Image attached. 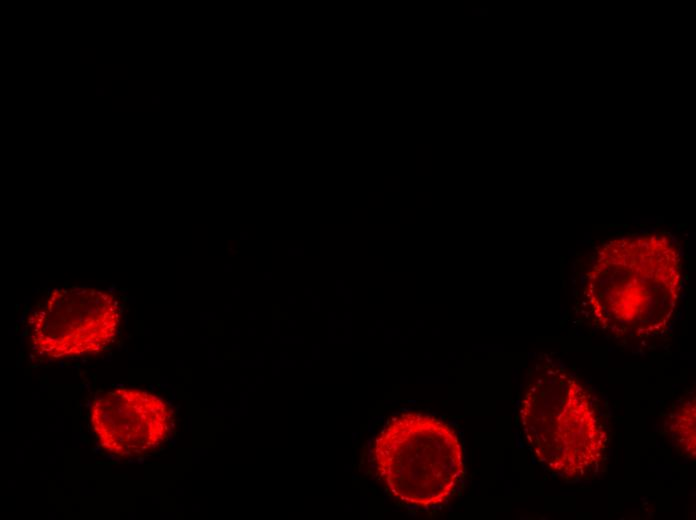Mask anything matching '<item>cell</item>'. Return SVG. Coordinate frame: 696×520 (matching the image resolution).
I'll return each instance as SVG.
<instances>
[{
	"mask_svg": "<svg viewBox=\"0 0 696 520\" xmlns=\"http://www.w3.org/2000/svg\"><path fill=\"white\" fill-rule=\"evenodd\" d=\"M159 99H160L159 96H153V97H152V103H153V104H158V103L160 102Z\"/></svg>",
	"mask_w": 696,
	"mask_h": 520,
	"instance_id": "obj_5",
	"label": "cell"
},
{
	"mask_svg": "<svg viewBox=\"0 0 696 520\" xmlns=\"http://www.w3.org/2000/svg\"><path fill=\"white\" fill-rule=\"evenodd\" d=\"M373 453L391 493L409 504L443 502L463 473L456 431L430 415L393 417L376 438Z\"/></svg>",
	"mask_w": 696,
	"mask_h": 520,
	"instance_id": "obj_1",
	"label": "cell"
},
{
	"mask_svg": "<svg viewBox=\"0 0 696 520\" xmlns=\"http://www.w3.org/2000/svg\"><path fill=\"white\" fill-rule=\"evenodd\" d=\"M117 302L102 291L59 289L35 313L34 348L52 357L95 352L108 344L119 323Z\"/></svg>",
	"mask_w": 696,
	"mask_h": 520,
	"instance_id": "obj_3",
	"label": "cell"
},
{
	"mask_svg": "<svg viewBox=\"0 0 696 520\" xmlns=\"http://www.w3.org/2000/svg\"><path fill=\"white\" fill-rule=\"evenodd\" d=\"M523 426L539 460L562 475L590 469L605 433L587 391L573 379H538L523 401Z\"/></svg>",
	"mask_w": 696,
	"mask_h": 520,
	"instance_id": "obj_2",
	"label": "cell"
},
{
	"mask_svg": "<svg viewBox=\"0 0 696 520\" xmlns=\"http://www.w3.org/2000/svg\"><path fill=\"white\" fill-rule=\"evenodd\" d=\"M104 88H97L96 89V95L97 96H103L104 95Z\"/></svg>",
	"mask_w": 696,
	"mask_h": 520,
	"instance_id": "obj_4",
	"label": "cell"
}]
</instances>
